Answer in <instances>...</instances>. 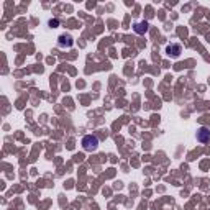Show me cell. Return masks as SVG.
I'll list each match as a JSON object with an SVG mask.
<instances>
[{"mask_svg":"<svg viewBox=\"0 0 210 210\" xmlns=\"http://www.w3.org/2000/svg\"><path fill=\"white\" fill-rule=\"evenodd\" d=\"M97 145H98V140L92 135H87V136L82 138V146H84L85 151H94L97 149Z\"/></svg>","mask_w":210,"mask_h":210,"instance_id":"1","label":"cell"},{"mask_svg":"<svg viewBox=\"0 0 210 210\" xmlns=\"http://www.w3.org/2000/svg\"><path fill=\"white\" fill-rule=\"evenodd\" d=\"M59 43H61V46H71V45H72V41H71V36H61V41H59Z\"/></svg>","mask_w":210,"mask_h":210,"instance_id":"4","label":"cell"},{"mask_svg":"<svg viewBox=\"0 0 210 210\" xmlns=\"http://www.w3.org/2000/svg\"><path fill=\"white\" fill-rule=\"evenodd\" d=\"M168 53L171 54V56H179L181 46H179V45H171V46H168Z\"/></svg>","mask_w":210,"mask_h":210,"instance_id":"3","label":"cell"},{"mask_svg":"<svg viewBox=\"0 0 210 210\" xmlns=\"http://www.w3.org/2000/svg\"><path fill=\"white\" fill-rule=\"evenodd\" d=\"M135 30H136L138 33H143V31L148 30V25H146V23H138V25H136V28H135Z\"/></svg>","mask_w":210,"mask_h":210,"instance_id":"5","label":"cell"},{"mask_svg":"<svg viewBox=\"0 0 210 210\" xmlns=\"http://www.w3.org/2000/svg\"><path fill=\"white\" fill-rule=\"evenodd\" d=\"M197 140L199 141H202V143H205V141H208L210 140V132L205 126H202V128L197 132Z\"/></svg>","mask_w":210,"mask_h":210,"instance_id":"2","label":"cell"}]
</instances>
